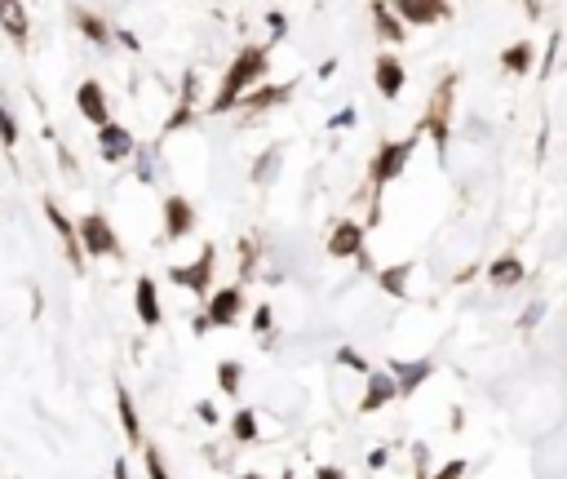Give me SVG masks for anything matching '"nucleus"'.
Returning a JSON list of instances; mask_svg holds the SVG:
<instances>
[{
	"instance_id": "1a4fd4ad",
	"label": "nucleus",
	"mask_w": 567,
	"mask_h": 479,
	"mask_svg": "<svg viewBox=\"0 0 567 479\" xmlns=\"http://www.w3.org/2000/svg\"><path fill=\"white\" fill-rule=\"evenodd\" d=\"M372 85H377V94L386 98V103H395L399 94H404V85H408V67H404V58L399 54H377L372 58Z\"/></svg>"
},
{
	"instance_id": "e433bc0d",
	"label": "nucleus",
	"mask_w": 567,
	"mask_h": 479,
	"mask_svg": "<svg viewBox=\"0 0 567 479\" xmlns=\"http://www.w3.org/2000/svg\"><path fill=\"white\" fill-rule=\"evenodd\" d=\"M386 462H390V449H372V453H368V466H372V471H381Z\"/></svg>"
},
{
	"instance_id": "412c9836",
	"label": "nucleus",
	"mask_w": 567,
	"mask_h": 479,
	"mask_svg": "<svg viewBox=\"0 0 567 479\" xmlns=\"http://www.w3.org/2000/svg\"><path fill=\"white\" fill-rule=\"evenodd\" d=\"M523 257L510 248V253H501L496 262H488V284L492 289H514V284H523Z\"/></svg>"
},
{
	"instance_id": "2f4dec72",
	"label": "nucleus",
	"mask_w": 567,
	"mask_h": 479,
	"mask_svg": "<svg viewBox=\"0 0 567 479\" xmlns=\"http://www.w3.org/2000/svg\"><path fill=\"white\" fill-rule=\"evenodd\" d=\"M275 169H279V151H271V155H262V160L253 164V182L262 187L266 178H275Z\"/></svg>"
},
{
	"instance_id": "ddd939ff",
	"label": "nucleus",
	"mask_w": 567,
	"mask_h": 479,
	"mask_svg": "<svg viewBox=\"0 0 567 479\" xmlns=\"http://www.w3.org/2000/svg\"><path fill=\"white\" fill-rule=\"evenodd\" d=\"M45 218H49L54 236L63 240V248H67V262H71V271H85V248H80V236H76V223H71V218L63 214V205L45 200Z\"/></svg>"
},
{
	"instance_id": "b1692460",
	"label": "nucleus",
	"mask_w": 567,
	"mask_h": 479,
	"mask_svg": "<svg viewBox=\"0 0 567 479\" xmlns=\"http://www.w3.org/2000/svg\"><path fill=\"white\" fill-rule=\"evenodd\" d=\"M501 67L514 71V76H532V67H537V45H532V40L505 45V49H501Z\"/></svg>"
},
{
	"instance_id": "473e14b6",
	"label": "nucleus",
	"mask_w": 567,
	"mask_h": 479,
	"mask_svg": "<svg viewBox=\"0 0 567 479\" xmlns=\"http://www.w3.org/2000/svg\"><path fill=\"white\" fill-rule=\"evenodd\" d=\"M191 120H196V107H173V116H169V124H164L160 133L169 138V133H178V129H187Z\"/></svg>"
},
{
	"instance_id": "6e6552de",
	"label": "nucleus",
	"mask_w": 567,
	"mask_h": 479,
	"mask_svg": "<svg viewBox=\"0 0 567 479\" xmlns=\"http://www.w3.org/2000/svg\"><path fill=\"white\" fill-rule=\"evenodd\" d=\"M204 315L213 329H230L239 315H244V284H222L204 298Z\"/></svg>"
},
{
	"instance_id": "cd10ccee",
	"label": "nucleus",
	"mask_w": 567,
	"mask_h": 479,
	"mask_svg": "<svg viewBox=\"0 0 567 479\" xmlns=\"http://www.w3.org/2000/svg\"><path fill=\"white\" fill-rule=\"evenodd\" d=\"M0 147L4 151H18V116L0 103Z\"/></svg>"
},
{
	"instance_id": "a211bd4d",
	"label": "nucleus",
	"mask_w": 567,
	"mask_h": 479,
	"mask_svg": "<svg viewBox=\"0 0 567 479\" xmlns=\"http://www.w3.org/2000/svg\"><path fill=\"white\" fill-rule=\"evenodd\" d=\"M0 31H4L18 49L31 45V13H27L22 0H0Z\"/></svg>"
},
{
	"instance_id": "bb28decb",
	"label": "nucleus",
	"mask_w": 567,
	"mask_h": 479,
	"mask_svg": "<svg viewBox=\"0 0 567 479\" xmlns=\"http://www.w3.org/2000/svg\"><path fill=\"white\" fill-rule=\"evenodd\" d=\"M253 333H257L262 347L271 342V333H275V311H271V302H262V307L253 311Z\"/></svg>"
},
{
	"instance_id": "dca6fc26",
	"label": "nucleus",
	"mask_w": 567,
	"mask_h": 479,
	"mask_svg": "<svg viewBox=\"0 0 567 479\" xmlns=\"http://www.w3.org/2000/svg\"><path fill=\"white\" fill-rule=\"evenodd\" d=\"M76 112L89 120L94 129H103V124H112V107H107V89L98 85V80H80L76 85Z\"/></svg>"
},
{
	"instance_id": "f704fd0d",
	"label": "nucleus",
	"mask_w": 567,
	"mask_h": 479,
	"mask_svg": "<svg viewBox=\"0 0 567 479\" xmlns=\"http://www.w3.org/2000/svg\"><path fill=\"white\" fill-rule=\"evenodd\" d=\"M465 471H470V462H461V458H453V462H444V466H439L435 475H426V479H461Z\"/></svg>"
},
{
	"instance_id": "c85d7f7f",
	"label": "nucleus",
	"mask_w": 567,
	"mask_h": 479,
	"mask_svg": "<svg viewBox=\"0 0 567 479\" xmlns=\"http://www.w3.org/2000/svg\"><path fill=\"white\" fill-rule=\"evenodd\" d=\"M142 462H146V475L151 479H169V462H164L160 444H142Z\"/></svg>"
},
{
	"instance_id": "f8f14e48",
	"label": "nucleus",
	"mask_w": 567,
	"mask_h": 479,
	"mask_svg": "<svg viewBox=\"0 0 567 479\" xmlns=\"http://www.w3.org/2000/svg\"><path fill=\"white\" fill-rule=\"evenodd\" d=\"M386 373L395 377V386H399V395H417L430 377H435V359H390L386 364Z\"/></svg>"
},
{
	"instance_id": "9d476101",
	"label": "nucleus",
	"mask_w": 567,
	"mask_h": 479,
	"mask_svg": "<svg viewBox=\"0 0 567 479\" xmlns=\"http://www.w3.org/2000/svg\"><path fill=\"white\" fill-rule=\"evenodd\" d=\"M293 94H297V80H284V85H253V89L235 103V112H244V116H262V112H271V107H284Z\"/></svg>"
},
{
	"instance_id": "aec40b11",
	"label": "nucleus",
	"mask_w": 567,
	"mask_h": 479,
	"mask_svg": "<svg viewBox=\"0 0 567 479\" xmlns=\"http://www.w3.org/2000/svg\"><path fill=\"white\" fill-rule=\"evenodd\" d=\"M363 236H368V227H359V223H350V218H341L338 227L329 231V253L346 262V257H359L363 253Z\"/></svg>"
},
{
	"instance_id": "f03ea898",
	"label": "nucleus",
	"mask_w": 567,
	"mask_h": 479,
	"mask_svg": "<svg viewBox=\"0 0 567 479\" xmlns=\"http://www.w3.org/2000/svg\"><path fill=\"white\" fill-rule=\"evenodd\" d=\"M417 142H421V129H417V133H408V138H390V142H381V147H377V155H372V164H368L372 205L381 200V187H390V182H399V178L408 173Z\"/></svg>"
},
{
	"instance_id": "5701e85b",
	"label": "nucleus",
	"mask_w": 567,
	"mask_h": 479,
	"mask_svg": "<svg viewBox=\"0 0 567 479\" xmlns=\"http://www.w3.org/2000/svg\"><path fill=\"white\" fill-rule=\"evenodd\" d=\"M408 275H413V262H395V266H386V271H372V284H377L386 298L404 302V298H408Z\"/></svg>"
},
{
	"instance_id": "79ce46f5",
	"label": "nucleus",
	"mask_w": 567,
	"mask_h": 479,
	"mask_svg": "<svg viewBox=\"0 0 567 479\" xmlns=\"http://www.w3.org/2000/svg\"><path fill=\"white\" fill-rule=\"evenodd\" d=\"M112 479H129V462H124V458H115V466H112Z\"/></svg>"
},
{
	"instance_id": "7ed1b4c3",
	"label": "nucleus",
	"mask_w": 567,
	"mask_h": 479,
	"mask_svg": "<svg viewBox=\"0 0 567 479\" xmlns=\"http://www.w3.org/2000/svg\"><path fill=\"white\" fill-rule=\"evenodd\" d=\"M453 98H456V71H448L439 85H435V94H430V103H426V112H421V133L435 142V155L444 160L448 155V138H453Z\"/></svg>"
},
{
	"instance_id": "c03bdc74",
	"label": "nucleus",
	"mask_w": 567,
	"mask_h": 479,
	"mask_svg": "<svg viewBox=\"0 0 567 479\" xmlns=\"http://www.w3.org/2000/svg\"><path fill=\"white\" fill-rule=\"evenodd\" d=\"M235 479H262V475H253V471H248V475H235Z\"/></svg>"
},
{
	"instance_id": "a19ab883",
	"label": "nucleus",
	"mask_w": 567,
	"mask_h": 479,
	"mask_svg": "<svg viewBox=\"0 0 567 479\" xmlns=\"http://www.w3.org/2000/svg\"><path fill=\"white\" fill-rule=\"evenodd\" d=\"M196 413H200V417H204V422H209V426H213V422H218V408H213V404H200V408H196Z\"/></svg>"
},
{
	"instance_id": "39448f33",
	"label": "nucleus",
	"mask_w": 567,
	"mask_h": 479,
	"mask_svg": "<svg viewBox=\"0 0 567 479\" xmlns=\"http://www.w3.org/2000/svg\"><path fill=\"white\" fill-rule=\"evenodd\" d=\"M160 240L164 244H173V240H187L196 227H200V214H196V205L182 196V191H169L164 200H160Z\"/></svg>"
},
{
	"instance_id": "58836bf2",
	"label": "nucleus",
	"mask_w": 567,
	"mask_h": 479,
	"mask_svg": "<svg viewBox=\"0 0 567 479\" xmlns=\"http://www.w3.org/2000/svg\"><path fill=\"white\" fill-rule=\"evenodd\" d=\"M315 479H350V475H346V471H338V466H320V471H315Z\"/></svg>"
},
{
	"instance_id": "6ab92c4d",
	"label": "nucleus",
	"mask_w": 567,
	"mask_h": 479,
	"mask_svg": "<svg viewBox=\"0 0 567 479\" xmlns=\"http://www.w3.org/2000/svg\"><path fill=\"white\" fill-rule=\"evenodd\" d=\"M368 13H372V36H377L381 45H404V40H408V27L399 22V13H395L386 0H372Z\"/></svg>"
},
{
	"instance_id": "2eb2a0df",
	"label": "nucleus",
	"mask_w": 567,
	"mask_h": 479,
	"mask_svg": "<svg viewBox=\"0 0 567 479\" xmlns=\"http://www.w3.org/2000/svg\"><path fill=\"white\" fill-rule=\"evenodd\" d=\"M390 399H399V386H395V377L386 373V368H372L368 377H363V395H359V413H381Z\"/></svg>"
},
{
	"instance_id": "f3484780",
	"label": "nucleus",
	"mask_w": 567,
	"mask_h": 479,
	"mask_svg": "<svg viewBox=\"0 0 567 479\" xmlns=\"http://www.w3.org/2000/svg\"><path fill=\"white\" fill-rule=\"evenodd\" d=\"M67 13H71V27H76L94 49H112V27H107L103 13H94V9H85V4H67Z\"/></svg>"
},
{
	"instance_id": "20e7f679",
	"label": "nucleus",
	"mask_w": 567,
	"mask_h": 479,
	"mask_svg": "<svg viewBox=\"0 0 567 479\" xmlns=\"http://www.w3.org/2000/svg\"><path fill=\"white\" fill-rule=\"evenodd\" d=\"M76 236H80L85 257H124V244H120V236H115L112 218L98 214V209H89V214L76 218Z\"/></svg>"
},
{
	"instance_id": "4be33fe9",
	"label": "nucleus",
	"mask_w": 567,
	"mask_h": 479,
	"mask_svg": "<svg viewBox=\"0 0 567 479\" xmlns=\"http://www.w3.org/2000/svg\"><path fill=\"white\" fill-rule=\"evenodd\" d=\"M115 413H120V426H124V444L142 449V444H146V435H142V417H138V404H133V395H129L124 386H115Z\"/></svg>"
},
{
	"instance_id": "37998d69",
	"label": "nucleus",
	"mask_w": 567,
	"mask_h": 479,
	"mask_svg": "<svg viewBox=\"0 0 567 479\" xmlns=\"http://www.w3.org/2000/svg\"><path fill=\"white\" fill-rule=\"evenodd\" d=\"M523 4H528V18H537V13H541V0H523Z\"/></svg>"
},
{
	"instance_id": "423d86ee",
	"label": "nucleus",
	"mask_w": 567,
	"mask_h": 479,
	"mask_svg": "<svg viewBox=\"0 0 567 479\" xmlns=\"http://www.w3.org/2000/svg\"><path fill=\"white\" fill-rule=\"evenodd\" d=\"M213 266H218V248H213V244H204L196 262H187V266H173L169 275H173L182 289H191V293L204 302V298L213 293Z\"/></svg>"
},
{
	"instance_id": "4468645a",
	"label": "nucleus",
	"mask_w": 567,
	"mask_h": 479,
	"mask_svg": "<svg viewBox=\"0 0 567 479\" xmlns=\"http://www.w3.org/2000/svg\"><path fill=\"white\" fill-rule=\"evenodd\" d=\"M133 311L142 320V329H160L164 324V307H160V284L151 275H138L133 284Z\"/></svg>"
},
{
	"instance_id": "ea45409f",
	"label": "nucleus",
	"mask_w": 567,
	"mask_h": 479,
	"mask_svg": "<svg viewBox=\"0 0 567 479\" xmlns=\"http://www.w3.org/2000/svg\"><path fill=\"white\" fill-rule=\"evenodd\" d=\"M191 329H196V333H209V329H213V324H209V315H204V311H200V315H191Z\"/></svg>"
},
{
	"instance_id": "72a5a7b5",
	"label": "nucleus",
	"mask_w": 567,
	"mask_h": 479,
	"mask_svg": "<svg viewBox=\"0 0 567 479\" xmlns=\"http://www.w3.org/2000/svg\"><path fill=\"white\" fill-rule=\"evenodd\" d=\"M239 257H244V262H239V271H244V275H253V271H257V236L244 240V253H239Z\"/></svg>"
},
{
	"instance_id": "f257e3e1",
	"label": "nucleus",
	"mask_w": 567,
	"mask_h": 479,
	"mask_svg": "<svg viewBox=\"0 0 567 479\" xmlns=\"http://www.w3.org/2000/svg\"><path fill=\"white\" fill-rule=\"evenodd\" d=\"M266 71H271V45H244V49L230 58L222 80H218V94H213V103H209V116L235 112V103H239Z\"/></svg>"
},
{
	"instance_id": "c9c22d12",
	"label": "nucleus",
	"mask_w": 567,
	"mask_h": 479,
	"mask_svg": "<svg viewBox=\"0 0 567 479\" xmlns=\"http://www.w3.org/2000/svg\"><path fill=\"white\" fill-rule=\"evenodd\" d=\"M541 315H546V307H541V302H532V307H528V315H523V329H537V320H541Z\"/></svg>"
},
{
	"instance_id": "c756f323",
	"label": "nucleus",
	"mask_w": 567,
	"mask_h": 479,
	"mask_svg": "<svg viewBox=\"0 0 567 479\" xmlns=\"http://www.w3.org/2000/svg\"><path fill=\"white\" fill-rule=\"evenodd\" d=\"M200 103V71L191 67L187 76H182V94H178V107H196Z\"/></svg>"
},
{
	"instance_id": "4c0bfd02",
	"label": "nucleus",
	"mask_w": 567,
	"mask_h": 479,
	"mask_svg": "<svg viewBox=\"0 0 567 479\" xmlns=\"http://www.w3.org/2000/svg\"><path fill=\"white\" fill-rule=\"evenodd\" d=\"M329 124H333V129H350V124H354V107H346V112H338V116L329 120Z\"/></svg>"
},
{
	"instance_id": "393cba45",
	"label": "nucleus",
	"mask_w": 567,
	"mask_h": 479,
	"mask_svg": "<svg viewBox=\"0 0 567 479\" xmlns=\"http://www.w3.org/2000/svg\"><path fill=\"white\" fill-rule=\"evenodd\" d=\"M230 440L235 444H253L257 440V413L253 408H235L230 413Z\"/></svg>"
},
{
	"instance_id": "0eeeda50",
	"label": "nucleus",
	"mask_w": 567,
	"mask_h": 479,
	"mask_svg": "<svg viewBox=\"0 0 567 479\" xmlns=\"http://www.w3.org/2000/svg\"><path fill=\"white\" fill-rule=\"evenodd\" d=\"M399 22L413 31V27H435V22H448L453 18V0H386Z\"/></svg>"
},
{
	"instance_id": "a878e982",
	"label": "nucleus",
	"mask_w": 567,
	"mask_h": 479,
	"mask_svg": "<svg viewBox=\"0 0 567 479\" xmlns=\"http://www.w3.org/2000/svg\"><path fill=\"white\" fill-rule=\"evenodd\" d=\"M239 382H244V364H239V359H222V364H218V386H222V395H239Z\"/></svg>"
},
{
	"instance_id": "7c9ffc66",
	"label": "nucleus",
	"mask_w": 567,
	"mask_h": 479,
	"mask_svg": "<svg viewBox=\"0 0 567 479\" xmlns=\"http://www.w3.org/2000/svg\"><path fill=\"white\" fill-rule=\"evenodd\" d=\"M338 364H346V368H350V373H359V377H368V373H372V364L359 356L354 347H338Z\"/></svg>"
},
{
	"instance_id": "9b49d317",
	"label": "nucleus",
	"mask_w": 567,
	"mask_h": 479,
	"mask_svg": "<svg viewBox=\"0 0 567 479\" xmlns=\"http://www.w3.org/2000/svg\"><path fill=\"white\" fill-rule=\"evenodd\" d=\"M98 155H103L107 164H129V160L138 155V138H133L120 120H112V124L98 129Z\"/></svg>"
}]
</instances>
